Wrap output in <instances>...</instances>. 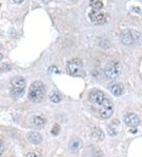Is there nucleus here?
Wrapping results in <instances>:
<instances>
[{"label": "nucleus", "instance_id": "4", "mask_svg": "<svg viewBox=\"0 0 142 157\" xmlns=\"http://www.w3.org/2000/svg\"><path fill=\"white\" fill-rule=\"evenodd\" d=\"M122 65L117 60H110L104 67V73L108 78L115 79L121 75Z\"/></svg>", "mask_w": 142, "mask_h": 157}, {"label": "nucleus", "instance_id": "3", "mask_svg": "<svg viewBox=\"0 0 142 157\" xmlns=\"http://www.w3.org/2000/svg\"><path fill=\"white\" fill-rule=\"evenodd\" d=\"M66 71L69 75L74 77H82L85 74L83 63L78 58H74L68 62L66 66Z\"/></svg>", "mask_w": 142, "mask_h": 157}, {"label": "nucleus", "instance_id": "8", "mask_svg": "<svg viewBox=\"0 0 142 157\" xmlns=\"http://www.w3.org/2000/svg\"><path fill=\"white\" fill-rule=\"evenodd\" d=\"M123 121L129 127H137L140 123V118L136 113H128L123 117Z\"/></svg>", "mask_w": 142, "mask_h": 157}, {"label": "nucleus", "instance_id": "17", "mask_svg": "<svg viewBox=\"0 0 142 157\" xmlns=\"http://www.w3.org/2000/svg\"><path fill=\"white\" fill-rule=\"evenodd\" d=\"M25 94V90H21V89H17L13 88L10 91V94L13 98H21L23 94Z\"/></svg>", "mask_w": 142, "mask_h": 157}, {"label": "nucleus", "instance_id": "6", "mask_svg": "<svg viewBox=\"0 0 142 157\" xmlns=\"http://www.w3.org/2000/svg\"><path fill=\"white\" fill-rule=\"evenodd\" d=\"M89 17L95 25H103L107 21V14L100 10H93L89 12Z\"/></svg>", "mask_w": 142, "mask_h": 157}, {"label": "nucleus", "instance_id": "9", "mask_svg": "<svg viewBox=\"0 0 142 157\" xmlns=\"http://www.w3.org/2000/svg\"><path fill=\"white\" fill-rule=\"evenodd\" d=\"M31 123L35 128H41L45 126L47 123V119L42 114H35L31 118Z\"/></svg>", "mask_w": 142, "mask_h": 157}, {"label": "nucleus", "instance_id": "1", "mask_svg": "<svg viewBox=\"0 0 142 157\" xmlns=\"http://www.w3.org/2000/svg\"><path fill=\"white\" fill-rule=\"evenodd\" d=\"M46 93L45 85L40 80L32 82L28 91V98L33 102H40L44 99Z\"/></svg>", "mask_w": 142, "mask_h": 157}, {"label": "nucleus", "instance_id": "12", "mask_svg": "<svg viewBox=\"0 0 142 157\" xmlns=\"http://www.w3.org/2000/svg\"><path fill=\"white\" fill-rule=\"evenodd\" d=\"M28 140L33 144H39L42 141V136L39 132H30L28 133Z\"/></svg>", "mask_w": 142, "mask_h": 157}, {"label": "nucleus", "instance_id": "19", "mask_svg": "<svg viewBox=\"0 0 142 157\" xmlns=\"http://www.w3.org/2000/svg\"><path fill=\"white\" fill-rule=\"evenodd\" d=\"M59 124H55V125L53 126V128H52V129H51V133L53 135H58V133H59Z\"/></svg>", "mask_w": 142, "mask_h": 157}, {"label": "nucleus", "instance_id": "16", "mask_svg": "<svg viewBox=\"0 0 142 157\" xmlns=\"http://www.w3.org/2000/svg\"><path fill=\"white\" fill-rule=\"evenodd\" d=\"M50 100L54 103H59L62 100V95L58 91H52L50 94Z\"/></svg>", "mask_w": 142, "mask_h": 157}, {"label": "nucleus", "instance_id": "7", "mask_svg": "<svg viewBox=\"0 0 142 157\" xmlns=\"http://www.w3.org/2000/svg\"><path fill=\"white\" fill-rule=\"evenodd\" d=\"M105 94L100 90L94 89L89 94V101L95 104L101 105L103 101L105 100Z\"/></svg>", "mask_w": 142, "mask_h": 157}, {"label": "nucleus", "instance_id": "18", "mask_svg": "<svg viewBox=\"0 0 142 157\" xmlns=\"http://www.w3.org/2000/svg\"><path fill=\"white\" fill-rule=\"evenodd\" d=\"M90 6L94 9V10H100L102 9V7L104 6V4L101 1H99V0H93L90 2Z\"/></svg>", "mask_w": 142, "mask_h": 157}, {"label": "nucleus", "instance_id": "15", "mask_svg": "<svg viewBox=\"0 0 142 157\" xmlns=\"http://www.w3.org/2000/svg\"><path fill=\"white\" fill-rule=\"evenodd\" d=\"M111 93L115 96H120L122 93V87L119 84H113L109 86Z\"/></svg>", "mask_w": 142, "mask_h": 157}, {"label": "nucleus", "instance_id": "5", "mask_svg": "<svg viewBox=\"0 0 142 157\" xmlns=\"http://www.w3.org/2000/svg\"><path fill=\"white\" fill-rule=\"evenodd\" d=\"M114 112V104L112 101L109 98H105L102 104L100 105V107L99 109V113L100 117L104 119L110 118Z\"/></svg>", "mask_w": 142, "mask_h": 157}, {"label": "nucleus", "instance_id": "11", "mask_svg": "<svg viewBox=\"0 0 142 157\" xmlns=\"http://www.w3.org/2000/svg\"><path fill=\"white\" fill-rule=\"evenodd\" d=\"M11 84L13 88L24 90L25 86H26V81H25V79L23 77L16 76L13 77L11 79Z\"/></svg>", "mask_w": 142, "mask_h": 157}, {"label": "nucleus", "instance_id": "25", "mask_svg": "<svg viewBox=\"0 0 142 157\" xmlns=\"http://www.w3.org/2000/svg\"><path fill=\"white\" fill-rule=\"evenodd\" d=\"M0 48H1V44H0Z\"/></svg>", "mask_w": 142, "mask_h": 157}, {"label": "nucleus", "instance_id": "24", "mask_svg": "<svg viewBox=\"0 0 142 157\" xmlns=\"http://www.w3.org/2000/svg\"><path fill=\"white\" fill-rule=\"evenodd\" d=\"M3 58V56H2V54L0 53V60H2V59Z\"/></svg>", "mask_w": 142, "mask_h": 157}, {"label": "nucleus", "instance_id": "23", "mask_svg": "<svg viewBox=\"0 0 142 157\" xmlns=\"http://www.w3.org/2000/svg\"><path fill=\"white\" fill-rule=\"evenodd\" d=\"M13 2H16V3H21L23 2V0H13Z\"/></svg>", "mask_w": 142, "mask_h": 157}, {"label": "nucleus", "instance_id": "20", "mask_svg": "<svg viewBox=\"0 0 142 157\" xmlns=\"http://www.w3.org/2000/svg\"><path fill=\"white\" fill-rule=\"evenodd\" d=\"M26 157H40V155L36 151H32V152H28L26 155Z\"/></svg>", "mask_w": 142, "mask_h": 157}, {"label": "nucleus", "instance_id": "10", "mask_svg": "<svg viewBox=\"0 0 142 157\" xmlns=\"http://www.w3.org/2000/svg\"><path fill=\"white\" fill-rule=\"evenodd\" d=\"M120 129H121V123L118 120H113L107 126V133L110 136H114L118 134Z\"/></svg>", "mask_w": 142, "mask_h": 157}, {"label": "nucleus", "instance_id": "21", "mask_svg": "<svg viewBox=\"0 0 142 157\" xmlns=\"http://www.w3.org/2000/svg\"><path fill=\"white\" fill-rule=\"evenodd\" d=\"M94 157H103V152L100 150H97L94 152Z\"/></svg>", "mask_w": 142, "mask_h": 157}, {"label": "nucleus", "instance_id": "2", "mask_svg": "<svg viewBox=\"0 0 142 157\" xmlns=\"http://www.w3.org/2000/svg\"><path fill=\"white\" fill-rule=\"evenodd\" d=\"M120 38H121V41L122 42V44L129 46L138 44L141 40L142 36L138 31L128 29L122 32Z\"/></svg>", "mask_w": 142, "mask_h": 157}, {"label": "nucleus", "instance_id": "14", "mask_svg": "<svg viewBox=\"0 0 142 157\" xmlns=\"http://www.w3.org/2000/svg\"><path fill=\"white\" fill-rule=\"evenodd\" d=\"M82 141L78 139V138H74L72 139L70 143V149L74 151H78L82 148Z\"/></svg>", "mask_w": 142, "mask_h": 157}, {"label": "nucleus", "instance_id": "13", "mask_svg": "<svg viewBox=\"0 0 142 157\" xmlns=\"http://www.w3.org/2000/svg\"><path fill=\"white\" fill-rule=\"evenodd\" d=\"M91 136L96 140H102L104 138V133L99 127H94L92 128Z\"/></svg>", "mask_w": 142, "mask_h": 157}, {"label": "nucleus", "instance_id": "22", "mask_svg": "<svg viewBox=\"0 0 142 157\" xmlns=\"http://www.w3.org/2000/svg\"><path fill=\"white\" fill-rule=\"evenodd\" d=\"M4 151V144L2 143V141L0 140V155H2V153Z\"/></svg>", "mask_w": 142, "mask_h": 157}]
</instances>
